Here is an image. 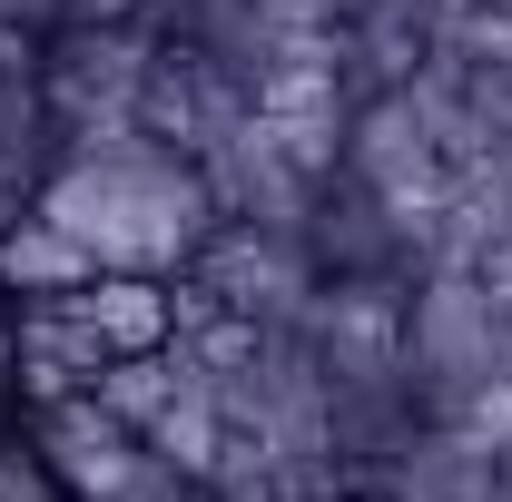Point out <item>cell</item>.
<instances>
[{"instance_id":"7a4b0ae2","label":"cell","mask_w":512,"mask_h":502,"mask_svg":"<svg viewBox=\"0 0 512 502\" xmlns=\"http://www.w3.org/2000/svg\"><path fill=\"white\" fill-rule=\"evenodd\" d=\"M188 335L178 276L148 266H79L60 286L20 296V394H69V384H109L148 355H168Z\"/></svg>"},{"instance_id":"6da1fadb","label":"cell","mask_w":512,"mask_h":502,"mask_svg":"<svg viewBox=\"0 0 512 502\" xmlns=\"http://www.w3.org/2000/svg\"><path fill=\"white\" fill-rule=\"evenodd\" d=\"M30 217L60 237L79 266H148V276H178L207 256V237L227 227V197H217V168L188 158L178 138L138 119H99L69 128L50 178L30 197Z\"/></svg>"},{"instance_id":"8992f818","label":"cell","mask_w":512,"mask_h":502,"mask_svg":"<svg viewBox=\"0 0 512 502\" xmlns=\"http://www.w3.org/2000/svg\"><path fill=\"white\" fill-rule=\"evenodd\" d=\"M306 502H355V493H345V483H325V493H306Z\"/></svg>"},{"instance_id":"5b68a950","label":"cell","mask_w":512,"mask_h":502,"mask_svg":"<svg viewBox=\"0 0 512 502\" xmlns=\"http://www.w3.org/2000/svg\"><path fill=\"white\" fill-rule=\"evenodd\" d=\"M0 414H20V286L0 276Z\"/></svg>"},{"instance_id":"277c9868","label":"cell","mask_w":512,"mask_h":502,"mask_svg":"<svg viewBox=\"0 0 512 502\" xmlns=\"http://www.w3.org/2000/svg\"><path fill=\"white\" fill-rule=\"evenodd\" d=\"M0 502H69V483L50 473V453L30 443L20 414H0Z\"/></svg>"},{"instance_id":"3957f363","label":"cell","mask_w":512,"mask_h":502,"mask_svg":"<svg viewBox=\"0 0 512 502\" xmlns=\"http://www.w3.org/2000/svg\"><path fill=\"white\" fill-rule=\"evenodd\" d=\"M20 424L50 453V473L69 483V502H178L197 483L188 463H168L148 424L109 404L99 384H69V394H20Z\"/></svg>"}]
</instances>
